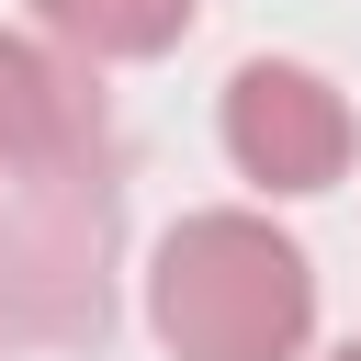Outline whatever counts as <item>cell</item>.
I'll return each mask as SVG.
<instances>
[{
    "instance_id": "cell-1",
    "label": "cell",
    "mask_w": 361,
    "mask_h": 361,
    "mask_svg": "<svg viewBox=\"0 0 361 361\" xmlns=\"http://www.w3.org/2000/svg\"><path fill=\"white\" fill-rule=\"evenodd\" d=\"M102 90L56 34H0V316L34 282L45 327L102 316Z\"/></svg>"
},
{
    "instance_id": "cell-4",
    "label": "cell",
    "mask_w": 361,
    "mask_h": 361,
    "mask_svg": "<svg viewBox=\"0 0 361 361\" xmlns=\"http://www.w3.org/2000/svg\"><path fill=\"white\" fill-rule=\"evenodd\" d=\"M34 23L90 56V68H124V56H169L192 34V0H34Z\"/></svg>"
},
{
    "instance_id": "cell-2",
    "label": "cell",
    "mask_w": 361,
    "mask_h": 361,
    "mask_svg": "<svg viewBox=\"0 0 361 361\" xmlns=\"http://www.w3.org/2000/svg\"><path fill=\"white\" fill-rule=\"evenodd\" d=\"M147 327L169 361H305L316 338V271L305 248L248 214V203H214V214H180L147 259Z\"/></svg>"
},
{
    "instance_id": "cell-5",
    "label": "cell",
    "mask_w": 361,
    "mask_h": 361,
    "mask_svg": "<svg viewBox=\"0 0 361 361\" xmlns=\"http://www.w3.org/2000/svg\"><path fill=\"white\" fill-rule=\"evenodd\" d=\"M327 361H361V338H338V350H327Z\"/></svg>"
},
{
    "instance_id": "cell-3",
    "label": "cell",
    "mask_w": 361,
    "mask_h": 361,
    "mask_svg": "<svg viewBox=\"0 0 361 361\" xmlns=\"http://www.w3.org/2000/svg\"><path fill=\"white\" fill-rule=\"evenodd\" d=\"M226 158H237V180H259L271 203H293V192H327L338 169H350V102L305 68V56H248L237 79H226Z\"/></svg>"
}]
</instances>
